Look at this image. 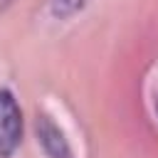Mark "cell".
Instances as JSON below:
<instances>
[{
    "label": "cell",
    "mask_w": 158,
    "mask_h": 158,
    "mask_svg": "<svg viewBox=\"0 0 158 158\" xmlns=\"http://www.w3.org/2000/svg\"><path fill=\"white\" fill-rule=\"evenodd\" d=\"M22 138V114L15 96L7 89H0V158L15 153Z\"/></svg>",
    "instance_id": "obj_1"
},
{
    "label": "cell",
    "mask_w": 158,
    "mask_h": 158,
    "mask_svg": "<svg viewBox=\"0 0 158 158\" xmlns=\"http://www.w3.org/2000/svg\"><path fill=\"white\" fill-rule=\"evenodd\" d=\"M37 136H40V143L44 146V151L52 156V158H69V146L62 136V131L47 118L42 116L37 121Z\"/></svg>",
    "instance_id": "obj_2"
}]
</instances>
